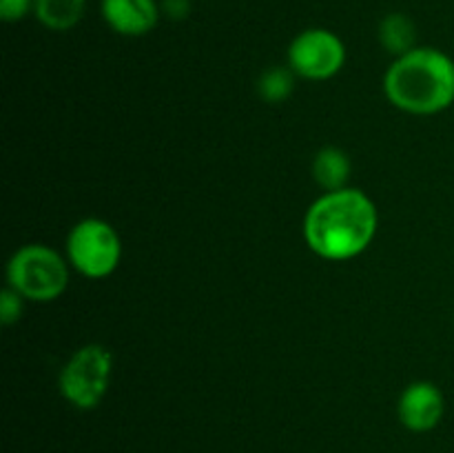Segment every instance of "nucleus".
I'll return each instance as SVG.
<instances>
[{"instance_id": "nucleus-1", "label": "nucleus", "mask_w": 454, "mask_h": 453, "mask_svg": "<svg viewBox=\"0 0 454 453\" xmlns=\"http://www.w3.org/2000/svg\"><path fill=\"white\" fill-rule=\"evenodd\" d=\"M380 213L371 195L346 187L324 191L304 216V240L315 256L328 262H346L362 256L372 244Z\"/></svg>"}, {"instance_id": "nucleus-2", "label": "nucleus", "mask_w": 454, "mask_h": 453, "mask_svg": "<svg viewBox=\"0 0 454 453\" xmlns=\"http://www.w3.org/2000/svg\"><path fill=\"white\" fill-rule=\"evenodd\" d=\"M384 93L403 114H442L454 105V60L442 49L415 47L388 67Z\"/></svg>"}, {"instance_id": "nucleus-3", "label": "nucleus", "mask_w": 454, "mask_h": 453, "mask_svg": "<svg viewBox=\"0 0 454 453\" xmlns=\"http://www.w3.org/2000/svg\"><path fill=\"white\" fill-rule=\"evenodd\" d=\"M69 260L47 244H22L7 262V287L29 302H53L69 287Z\"/></svg>"}, {"instance_id": "nucleus-4", "label": "nucleus", "mask_w": 454, "mask_h": 453, "mask_svg": "<svg viewBox=\"0 0 454 453\" xmlns=\"http://www.w3.org/2000/svg\"><path fill=\"white\" fill-rule=\"evenodd\" d=\"M67 260L71 269L89 280H105L122 262V240L114 225L102 218H82L67 235Z\"/></svg>"}, {"instance_id": "nucleus-5", "label": "nucleus", "mask_w": 454, "mask_h": 453, "mask_svg": "<svg viewBox=\"0 0 454 453\" xmlns=\"http://www.w3.org/2000/svg\"><path fill=\"white\" fill-rule=\"evenodd\" d=\"M114 373V354L105 345L80 346L60 369L58 386L71 407L91 411L105 400Z\"/></svg>"}, {"instance_id": "nucleus-6", "label": "nucleus", "mask_w": 454, "mask_h": 453, "mask_svg": "<svg viewBox=\"0 0 454 453\" xmlns=\"http://www.w3.org/2000/svg\"><path fill=\"white\" fill-rule=\"evenodd\" d=\"M346 65V44L335 31L313 27L297 34L288 44V67L297 78L331 80Z\"/></svg>"}, {"instance_id": "nucleus-7", "label": "nucleus", "mask_w": 454, "mask_h": 453, "mask_svg": "<svg viewBox=\"0 0 454 453\" xmlns=\"http://www.w3.org/2000/svg\"><path fill=\"white\" fill-rule=\"evenodd\" d=\"M399 422L412 433L437 429L446 413V398L434 382L417 380L402 391L397 402Z\"/></svg>"}, {"instance_id": "nucleus-8", "label": "nucleus", "mask_w": 454, "mask_h": 453, "mask_svg": "<svg viewBox=\"0 0 454 453\" xmlns=\"http://www.w3.org/2000/svg\"><path fill=\"white\" fill-rule=\"evenodd\" d=\"M162 7L158 0H100V13L106 25L120 36L137 38L153 31Z\"/></svg>"}, {"instance_id": "nucleus-9", "label": "nucleus", "mask_w": 454, "mask_h": 453, "mask_svg": "<svg viewBox=\"0 0 454 453\" xmlns=\"http://www.w3.org/2000/svg\"><path fill=\"white\" fill-rule=\"evenodd\" d=\"M310 171H313V180L324 191H340L348 187L353 160L341 147H322L315 154Z\"/></svg>"}, {"instance_id": "nucleus-10", "label": "nucleus", "mask_w": 454, "mask_h": 453, "mask_svg": "<svg viewBox=\"0 0 454 453\" xmlns=\"http://www.w3.org/2000/svg\"><path fill=\"white\" fill-rule=\"evenodd\" d=\"M87 0H35V18L51 31H69L82 20Z\"/></svg>"}, {"instance_id": "nucleus-11", "label": "nucleus", "mask_w": 454, "mask_h": 453, "mask_svg": "<svg viewBox=\"0 0 454 453\" xmlns=\"http://www.w3.org/2000/svg\"><path fill=\"white\" fill-rule=\"evenodd\" d=\"M380 43L381 47L395 58L403 56V53L412 52L417 47V29L415 22L406 16V13H388L384 20L380 22Z\"/></svg>"}, {"instance_id": "nucleus-12", "label": "nucleus", "mask_w": 454, "mask_h": 453, "mask_svg": "<svg viewBox=\"0 0 454 453\" xmlns=\"http://www.w3.org/2000/svg\"><path fill=\"white\" fill-rule=\"evenodd\" d=\"M295 71L291 67H273L266 69L257 80V93L269 105H279L291 98L293 89H295Z\"/></svg>"}, {"instance_id": "nucleus-13", "label": "nucleus", "mask_w": 454, "mask_h": 453, "mask_svg": "<svg viewBox=\"0 0 454 453\" xmlns=\"http://www.w3.org/2000/svg\"><path fill=\"white\" fill-rule=\"evenodd\" d=\"M22 309H25V298L12 287H4L0 293V322L4 327H12L22 318Z\"/></svg>"}, {"instance_id": "nucleus-14", "label": "nucleus", "mask_w": 454, "mask_h": 453, "mask_svg": "<svg viewBox=\"0 0 454 453\" xmlns=\"http://www.w3.org/2000/svg\"><path fill=\"white\" fill-rule=\"evenodd\" d=\"M35 9V0H0V18L4 22H18Z\"/></svg>"}, {"instance_id": "nucleus-15", "label": "nucleus", "mask_w": 454, "mask_h": 453, "mask_svg": "<svg viewBox=\"0 0 454 453\" xmlns=\"http://www.w3.org/2000/svg\"><path fill=\"white\" fill-rule=\"evenodd\" d=\"M162 13L171 20H184L191 13V0H162Z\"/></svg>"}]
</instances>
